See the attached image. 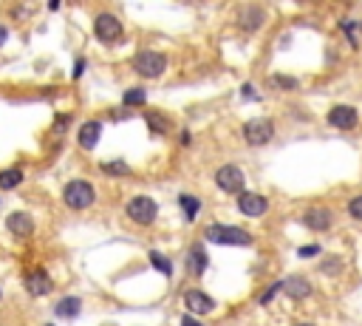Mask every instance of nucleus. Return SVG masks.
<instances>
[{
  "mask_svg": "<svg viewBox=\"0 0 362 326\" xmlns=\"http://www.w3.org/2000/svg\"><path fill=\"white\" fill-rule=\"evenodd\" d=\"M263 20H267V12L260 6H244L238 12V26L244 32H258L263 26Z\"/></svg>",
  "mask_w": 362,
  "mask_h": 326,
  "instance_id": "obj_13",
  "label": "nucleus"
},
{
  "mask_svg": "<svg viewBox=\"0 0 362 326\" xmlns=\"http://www.w3.org/2000/svg\"><path fill=\"white\" fill-rule=\"evenodd\" d=\"M80 309H82V301L77 298V295H65L63 301H57V318H77L80 315Z\"/></svg>",
  "mask_w": 362,
  "mask_h": 326,
  "instance_id": "obj_18",
  "label": "nucleus"
},
{
  "mask_svg": "<svg viewBox=\"0 0 362 326\" xmlns=\"http://www.w3.org/2000/svg\"><path fill=\"white\" fill-rule=\"evenodd\" d=\"M184 307H187L192 315H207V312L215 309V301H212L207 292H201V290H187V292H184Z\"/></svg>",
  "mask_w": 362,
  "mask_h": 326,
  "instance_id": "obj_12",
  "label": "nucleus"
},
{
  "mask_svg": "<svg viewBox=\"0 0 362 326\" xmlns=\"http://www.w3.org/2000/svg\"><path fill=\"white\" fill-rule=\"evenodd\" d=\"M133 68H136V74L139 77H148V80H159L164 74V68H167V57L159 54V52H150V49H144L133 57Z\"/></svg>",
  "mask_w": 362,
  "mask_h": 326,
  "instance_id": "obj_3",
  "label": "nucleus"
},
{
  "mask_svg": "<svg viewBox=\"0 0 362 326\" xmlns=\"http://www.w3.org/2000/svg\"><path fill=\"white\" fill-rule=\"evenodd\" d=\"M128 216L136 221V224H153L156 216H159V204L150 199V196H136L128 202Z\"/></svg>",
  "mask_w": 362,
  "mask_h": 326,
  "instance_id": "obj_5",
  "label": "nucleus"
},
{
  "mask_svg": "<svg viewBox=\"0 0 362 326\" xmlns=\"http://www.w3.org/2000/svg\"><path fill=\"white\" fill-rule=\"evenodd\" d=\"M144 100H148V91H142V88H131L125 91V105H144Z\"/></svg>",
  "mask_w": 362,
  "mask_h": 326,
  "instance_id": "obj_24",
  "label": "nucleus"
},
{
  "mask_svg": "<svg viewBox=\"0 0 362 326\" xmlns=\"http://www.w3.org/2000/svg\"><path fill=\"white\" fill-rule=\"evenodd\" d=\"M23 287H26V292L34 295V298H43V295H48V292L54 290L52 278H48L45 270H32L26 278H23Z\"/></svg>",
  "mask_w": 362,
  "mask_h": 326,
  "instance_id": "obj_10",
  "label": "nucleus"
},
{
  "mask_svg": "<svg viewBox=\"0 0 362 326\" xmlns=\"http://www.w3.org/2000/svg\"><path fill=\"white\" fill-rule=\"evenodd\" d=\"M63 199H65V204L71 207V210H88V207L93 204V199H96V193H93L88 179H71L65 184V191H63Z\"/></svg>",
  "mask_w": 362,
  "mask_h": 326,
  "instance_id": "obj_2",
  "label": "nucleus"
},
{
  "mask_svg": "<svg viewBox=\"0 0 362 326\" xmlns=\"http://www.w3.org/2000/svg\"><path fill=\"white\" fill-rule=\"evenodd\" d=\"M244 97H247V100H255V88H252L249 83L244 85Z\"/></svg>",
  "mask_w": 362,
  "mask_h": 326,
  "instance_id": "obj_33",
  "label": "nucleus"
},
{
  "mask_svg": "<svg viewBox=\"0 0 362 326\" xmlns=\"http://www.w3.org/2000/svg\"><path fill=\"white\" fill-rule=\"evenodd\" d=\"M93 34L102 43H116L119 37H122V23H119V17H113V14H96Z\"/></svg>",
  "mask_w": 362,
  "mask_h": 326,
  "instance_id": "obj_7",
  "label": "nucleus"
},
{
  "mask_svg": "<svg viewBox=\"0 0 362 326\" xmlns=\"http://www.w3.org/2000/svg\"><path fill=\"white\" fill-rule=\"evenodd\" d=\"M179 204H181V213H184L187 221H196L199 219V213H201V199L190 196V193H181L179 196Z\"/></svg>",
  "mask_w": 362,
  "mask_h": 326,
  "instance_id": "obj_19",
  "label": "nucleus"
},
{
  "mask_svg": "<svg viewBox=\"0 0 362 326\" xmlns=\"http://www.w3.org/2000/svg\"><path fill=\"white\" fill-rule=\"evenodd\" d=\"M348 213H351L357 221H362V196H357V199L348 202Z\"/></svg>",
  "mask_w": 362,
  "mask_h": 326,
  "instance_id": "obj_27",
  "label": "nucleus"
},
{
  "mask_svg": "<svg viewBox=\"0 0 362 326\" xmlns=\"http://www.w3.org/2000/svg\"><path fill=\"white\" fill-rule=\"evenodd\" d=\"M283 292H286L289 298H295V301H303V298H308L311 284L306 281L303 275H289L286 281H283Z\"/></svg>",
  "mask_w": 362,
  "mask_h": 326,
  "instance_id": "obj_16",
  "label": "nucleus"
},
{
  "mask_svg": "<svg viewBox=\"0 0 362 326\" xmlns=\"http://www.w3.org/2000/svg\"><path fill=\"white\" fill-rule=\"evenodd\" d=\"M328 125L331 128H340V131H351V128H357V122H359V113L351 108V105H334L331 111H328Z\"/></svg>",
  "mask_w": 362,
  "mask_h": 326,
  "instance_id": "obj_9",
  "label": "nucleus"
},
{
  "mask_svg": "<svg viewBox=\"0 0 362 326\" xmlns=\"http://www.w3.org/2000/svg\"><path fill=\"white\" fill-rule=\"evenodd\" d=\"M100 136H102V122H96V120H88L82 128H80V136H77V142L82 151H93L96 142H100Z\"/></svg>",
  "mask_w": 362,
  "mask_h": 326,
  "instance_id": "obj_15",
  "label": "nucleus"
},
{
  "mask_svg": "<svg viewBox=\"0 0 362 326\" xmlns=\"http://www.w3.org/2000/svg\"><path fill=\"white\" fill-rule=\"evenodd\" d=\"M20 182H23V171H20V168H6V171H0V191H14Z\"/></svg>",
  "mask_w": 362,
  "mask_h": 326,
  "instance_id": "obj_20",
  "label": "nucleus"
},
{
  "mask_svg": "<svg viewBox=\"0 0 362 326\" xmlns=\"http://www.w3.org/2000/svg\"><path fill=\"white\" fill-rule=\"evenodd\" d=\"M207 250L201 247V244H196L190 250V255H187V270L192 272V275H204V270H207Z\"/></svg>",
  "mask_w": 362,
  "mask_h": 326,
  "instance_id": "obj_17",
  "label": "nucleus"
},
{
  "mask_svg": "<svg viewBox=\"0 0 362 326\" xmlns=\"http://www.w3.org/2000/svg\"><path fill=\"white\" fill-rule=\"evenodd\" d=\"M6 227H9L12 236H17V239L34 236V219H32L29 213H12V216L6 219Z\"/></svg>",
  "mask_w": 362,
  "mask_h": 326,
  "instance_id": "obj_14",
  "label": "nucleus"
},
{
  "mask_svg": "<svg viewBox=\"0 0 362 326\" xmlns=\"http://www.w3.org/2000/svg\"><path fill=\"white\" fill-rule=\"evenodd\" d=\"M102 173H108V176H128V173H131V165H128L125 159L105 162V165H102Z\"/></svg>",
  "mask_w": 362,
  "mask_h": 326,
  "instance_id": "obj_22",
  "label": "nucleus"
},
{
  "mask_svg": "<svg viewBox=\"0 0 362 326\" xmlns=\"http://www.w3.org/2000/svg\"><path fill=\"white\" fill-rule=\"evenodd\" d=\"M150 264H153V267H156V270H159L161 275H173V264L167 261V259H164L161 252H156V250L150 252Z\"/></svg>",
  "mask_w": 362,
  "mask_h": 326,
  "instance_id": "obj_23",
  "label": "nucleus"
},
{
  "mask_svg": "<svg viewBox=\"0 0 362 326\" xmlns=\"http://www.w3.org/2000/svg\"><path fill=\"white\" fill-rule=\"evenodd\" d=\"M0 298H3V290H0Z\"/></svg>",
  "mask_w": 362,
  "mask_h": 326,
  "instance_id": "obj_37",
  "label": "nucleus"
},
{
  "mask_svg": "<svg viewBox=\"0 0 362 326\" xmlns=\"http://www.w3.org/2000/svg\"><path fill=\"white\" fill-rule=\"evenodd\" d=\"M207 241H215V244H232V247H249L255 239L252 232H247L244 227H232V224H210L207 227Z\"/></svg>",
  "mask_w": 362,
  "mask_h": 326,
  "instance_id": "obj_1",
  "label": "nucleus"
},
{
  "mask_svg": "<svg viewBox=\"0 0 362 326\" xmlns=\"http://www.w3.org/2000/svg\"><path fill=\"white\" fill-rule=\"evenodd\" d=\"M303 224H306L308 230H317V232H323V230H328V227L334 224V213L328 210V207H320V204H315V207H308V210H306V216H303Z\"/></svg>",
  "mask_w": 362,
  "mask_h": 326,
  "instance_id": "obj_11",
  "label": "nucleus"
},
{
  "mask_svg": "<svg viewBox=\"0 0 362 326\" xmlns=\"http://www.w3.org/2000/svg\"><path fill=\"white\" fill-rule=\"evenodd\" d=\"M280 290H283V281H280V284H272V287H269L267 292L260 295V304H269V301H272V298H275V295H278Z\"/></svg>",
  "mask_w": 362,
  "mask_h": 326,
  "instance_id": "obj_29",
  "label": "nucleus"
},
{
  "mask_svg": "<svg viewBox=\"0 0 362 326\" xmlns=\"http://www.w3.org/2000/svg\"><path fill=\"white\" fill-rule=\"evenodd\" d=\"M320 250H323L320 244H306V247H300L297 255H300V259H311V255H320Z\"/></svg>",
  "mask_w": 362,
  "mask_h": 326,
  "instance_id": "obj_28",
  "label": "nucleus"
},
{
  "mask_svg": "<svg viewBox=\"0 0 362 326\" xmlns=\"http://www.w3.org/2000/svg\"><path fill=\"white\" fill-rule=\"evenodd\" d=\"M297 326H315V323H297Z\"/></svg>",
  "mask_w": 362,
  "mask_h": 326,
  "instance_id": "obj_35",
  "label": "nucleus"
},
{
  "mask_svg": "<svg viewBox=\"0 0 362 326\" xmlns=\"http://www.w3.org/2000/svg\"><path fill=\"white\" fill-rule=\"evenodd\" d=\"M144 122H148V128H150L156 136L167 133V128H170V122H167L164 113H159V111H148V113H144Z\"/></svg>",
  "mask_w": 362,
  "mask_h": 326,
  "instance_id": "obj_21",
  "label": "nucleus"
},
{
  "mask_svg": "<svg viewBox=\"0 0 362 326\" xmlns=\"http://www.w3.org/2000/svg\"><path fill=\"white\" fill-rule=\"evenodd\" d=\"M272 136H275V122L267 120V116H258V120H249L244 125V139H247V145H252V148L269 145Z\"/></svg>",
  "mask_w": 362,
  "mask_h": 326,
  "instance_id": "obj_4",
  "label": "nucleus"
},
{
  "mask_svg": "<svg viewBox=\"0 0 362 326\" xmlns=\"http://www.w3.org/2000/svg\"><path fill=\"white\" fill-rule=\"evenodd\" d=\"M215 184H218L224 193L240 196L244 193V171L238 165H224V168H218V173H215Z\"/></svg>",
  "mask_w": 362,
  "mask_h": 326,
  "instance_id": "obj_6",
  "label": "nucleus"
},
{
  "mask_svg": "<svg viewBox=\"0 0 362 326\" xmlns=\"http://www.w3.org/2000/svg\"><path fill=\"white\" fill-rule=\"evenodd\" d=\"M238 210L244 216H249V219H258V216H263L269 210V199L260 196V193H247L244 191L238 196Z\"/></svg>",
  "mask_w": 362,
  "mask_h": 326,
  "instance_id": "obj_8",
  "label": "nucleus"
},
{
  "mask_svg": "<svg viewBox=\"0 0 362 326\" xmlns=\"http://www.w3.org/2000/svg\"><path fill=\"white\" fill-rule=\"evenodd\" d=\"M320 272H326V275H340V272H343V259H337V255H331V259H326V261H323Z\"/></svg>",
  "mask_w": 362,
  "mask_h": 326,
  "instance_id": "obj_25",
  "label": "nucleus"
},
{
  "mask_svg": "<svg viewBox=\"0 0 362 326\" xmlns=\"http://www.w3.org/2000/svg\"><path fill=\"white\" fill-rule=\"evenodd\" d=\"M359 32H362V20H359Z\"/></svg>",
  "mask_w": 362,
  "mask_h": 326,
  "instance_id": "obj_36",
  "label": "nucleus"
},
{
  "mask_svg": "<svg viewBox=\"0 0 362 326\" xmlns=\"http://www.w3.org/2000/svg\"><path fill=\"white\" fill-rule=\"evenodd\" d=\"M181 326H204V323H201V320H196V318H190V315H187V318H181Z\"/></svg>",
  "mask_w": 362,
  "mask_h": 326,
  "instance_id": "obj_32",
  "label": "nucleus"
},
{
  "mask_svg": "<svg viewBox=\"0 0 362 326\" xmlns=\"http://www.w3.org/2000/svg\"><path fill=\"white\" fill-rule=\"evenodd\" d=\"M82 72H85V60H82V57H80V60H77V63H74V77H80V74H82Z\"/></svg>",
  "mask_w": 362,
  "mask_h": 326,
  "instance_id": "obj_31",
  "label": "nucleus"
},
{
  "mask_svg": "<svg viewBox=\"0 0 362 326\" xmlns=\"http://www.w3.org/2000/svg\"><path fill=\"white\" fill-rule=\"evenodd\" d=\"M272 85H278V88H289V91H292V88H297V80H295V77L275 74V77H272Z\"/></svg>",
  "mask_w": 362,
  "mask_h": 326,
  "instance_id": "obj_26",
  "label": "nucleus"
},
{
  "mask_svg": "<svg viewBox=\"0 0 362 326\" xmlns=\"http://www.w3.org/2000/svg\"><path fill=\"white\" fill-rule=\"evenodd\" d=\"M6 37H9V29H6V26H0V45L6 43Z\"/></svg>",
  "mask_w": 362,
  "mask_h": 326,
  "instance_id": "obj_34",
  "label": "nucleus"
},
{
  "mask_svg": "<svg viewBox=\"0 0 362 326\" xmlns=\"http://www.w3.org/2000/svg\"><path fill=\"white\" fill-rule=\"evenodd\" d=\"M340 26H343V32L351 37V45H357V43H354V29H359V23H357V20H343Z\"/></svg>",
  "mask_w": 362,
  "mask_h": 326,
  "instance_id": "obj_30",
  "label": "nucleus"
}]
</instances>
